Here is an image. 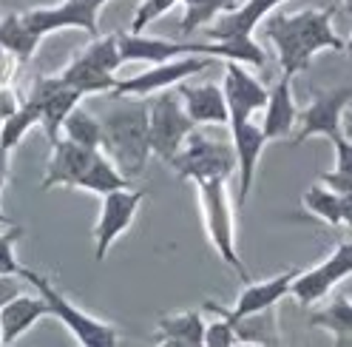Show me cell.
Returning a JSON list of instances; mask_svg holds the SVG:
<instances>
[{
  "instance_id": "obj_39",
  "label": "cell",
  "mask_w": 352,
  "mask_h": 347,
  "mask_svg": "<svg viewBox=\"0 0 352 347\" xmlns=\"http://www.w3.org/2000/svg\"><path fill=\"white\" fill-rule=\"evenodd\" d=\"M9 154L12 151L6 145H0V188H3L6 180H9Z\"/></svg>"
},
{
  "instance_id": "obj_40",
  "label": "cell",
  "mask_w": 352,
  "mask_h": 347,
  "mask_svg": "<svg viewBox=\"0 0 352 347\" xmlns=\"http://www.w3.org/2000/svg\"><path fill=\"white\" fill-rule=\"evenodd\" d=\"M77 3H82L85 9H91V12H100L108 3V0H77Z\"/></svg>"
},
{
  "instance_id": "obj_18",
  "label": "cell",
  "mask_w": 352,
  "mask_h": 347,
  "mask_svg": "<svg viewBox=\"0 0 352 347\" xmlns=\"http://www.w3.org/2000/svg\"><path fill=\"white\" fill-rule=\"evenodd\" d=\"M233 132V151H236V171H239V205H245L253 188V174L258 168L261 151L270 140L264 137L261 125H256L253 120H241V123H230Z\"/></svg>"
},
{
  "instance_id": "obj_31",
  "label": "cell",
  "mask_w": 352,
  "mask_h": 347,
  "mask_svg": "<svg viewBox=\"0 0 352 347\" xmlns=\"http://www.w3.org/2000/svg\"><path fill=\"white\" fill-rule=\"evenodd\" d=\"M219 319H213L210 324H205V344L208 347H233L241 341L239 336V324L233 319H228L225 313H216Z\"/></svg>"
},
{
  "instance_id": "obj_34",
  "label": "cell",
  "mask_w": 352,
  "mask_h": 347,
  "mask_svg": "<svg viewBox=\"0 0 352 347\" xmlns=\"http://www.w3.org/2000/svg\"><path fill=\"white\" fill-rule=\"evenodd\" d=\"M321 182L329 185L338 193H352V171H329V174H321Z\"/></svg>"
},
{
  "instance_id": "obj_8",
  "label": "cell",
  "mask_w": 352,
  "mask_h": 347,
  "mask_svg": "<svg viewBox=\"0 0 352 347\" xmlns=\"http://www.w3.org/2000/svg\"><path fill=\"white\" fill-rule=\"evenodd\" d=\"M213 60L216 57H208V54H182V57L157 63V66H151L148 72H142L137 77L117 80L111 94L114 97H151L162 89H170V85H179L185 77L205 72Z\"/></svg>"
},
{
  "instance_id": "obj_36",
  "label": "cell",
  "mask_w": 352,
  "mask_h": 347,
  "mask_svg": "<svg viewBox=\"0 0 352 347\" xmlns=\"http://www.w3.org/2000/svg\"><path fill=\"white\" fill-rule=\"evenodd\" d=\"M17 293H23V279L20 276H6V273H0V308L6 305V302Z\"/></svg>"
},
{
  "instance_id": "obj_10",
  "label": "cell",
  "mask_w": 352,
  "mask_h": 347,
  "mask_svg": "<svg viewBox=\"0 0 352 347\" xmlns=\"http://www.w3.org/2000/svg\"><path fill=\"white\" fill-rule=\"evenodd\" d=\"M142 200H145V191H131V188L108 191L102 197L100 220L94 225V259L97 262H102L108 251H111V245L134 225V216H137Z\"/></svg>"
},
{
  "instance_id": "obj_9",
  "label": "cell",
  "mask_w": 352,
  "mask_h": 347,
  "mask_svg": "<svg viewBox=\"0 0 352 347\" xmlns=\"http://www.w3.org/2000/svg\"><path fill=\"white\" fill-rule=\"evenodd\" d=\"M349 100H352V85H341V89H333V92H316L313 103L298 112L301 132L293 137V145H301L310 137H327V140L341 137L344 112Z\"/></svg>"
},
{
  "instance_id": "obj_16",
  "label": "cell",
  "mask_w": 352,
  "mask_h": 347,
  "mask_svg": "<svg viewBox=\"0 0 352 347\" xmlns=\"http://www.w3.org/2000/svg\"><path fill=\"white\" fill-rule=\"evenodd\" d=\"M100 12L85 9L77 0H63L60 6H43V9H32L23 14L26 26L37 34V37H46L52 32L60 29H82L91 37H100V23H97Z\"/></svg>"
},
{
  "instance_id": "obj_15",
  "label": "cell",
  "mask_w": 352,
  "mask_h": 347,
  "mask_svg": "<svg viewBox=\"0 0 352 347\" xmlns=\"http://www.w3.org/2000/svg\"><path fill=\"white\" fill-rule=\"evenodd\" d=\"M222 89H225L228 108H230V123L253 120L258 112H264L267 97H270V89H264L250 72H245V63H236V60H225Z\"/></svg>"
},
{
  "instance_id": "obj_43",
  "label": "cell",
  "mask_w": 352,
  "mask_h": 347,
  "mask_svg": "<svg viewBox=\"0 0 352 347\" xmlns=\"http://www.w3.org/2000/svg\"><path fill=\"white\" fill-rule=\"evenodd\" d=\"M346 54H349V60H352V37H349V43H346Z\"/></svg>"
},
{
  "instance_id": "obj_3",
  "label": "cell",
  "mask_w": 352,
  "mask_h": 347,
  "mask_svg": "<svg viewBox=\"0 0 352 347\" xmlns=\"http://www.w3.org/2000/svg\"><path fill=\"white\" fill-rule=\"evenodd\" d=\"M17 276L23 279V282H29V285L49 302V308H52V316H57L65 328L72 330V336L82 344V347H114L117 341H120V333H117V328L114 324H108V322H100V319H94V316H88V313H82L72 299H65L52 282L43 276V273H37V271H32V268H23L20 265V271H17Z\"/></svg>"
},
{
  "instance_id": "obj_1",
  "label": "cell",
  "mask_w": 352,
  "mask_h": 347,
  "mask_svg": "<svg viewBox=\"0 0 352 347\" xmlns=\"http://www.w3.org/2000/svg\"><path fill=\"white\" fill-rule=\"evenodd\" d=\"M267 37L278 52L284 74L307 72L313 54L321 49L344 52L346 43L333 29V9H304L296 14H273L267 20Z\"/></svg>"
},
{
  "instance_id": "obj_21",
  "label": "cell",
  "mask_w": 352,
  "mask_h": 347,
  "mask_svg": "<svg viewBox=\"0 0 352 347\" xmlns=\"http://www.w3.org/2000/svg\"><path fill=\"white\" fill-rule=\"evenodd\" d=\"M296 123H298V108L293 103V74H281L278 83L270 89L267 105H264L261 132L267 140H287Z\"/></svg>"
},
{
  "instance_id": "obj_37",
  "label": "cell",
  "mask_w": 352,
  "mask_h": 347,
  "mask_svg": "<svg viewBox=\"0 0 352 347\" xmlns=\"http://www.w3.org/2000/svg\"><path fill=\"white\" fill-rule=\"evenodd\" d=\"M17 108H20V103H17L14 92L9 89V85H0V123H3L6 117H12Z\"/></svg>"
},
{
  "instance_id": "obj_25",
  "label": "cell",
  "mask_w": 352,
  "mask_h": 347,
  "mask_svg": "<svg viewBox=\"0 0 352 347\" xmlns=\"http://www.w3.org/2000/svg\"><path fill=\"white\" fill-rule=\"evenodd\" d=\"M40 40L29 26L23 14H9L6 20H0V49H6L9 54H14L17 63H29L32 54L37 52Z\"/></svg>"
},
{
  "instance_id": "obj_41",
  "label": "cell",
  "mask_w": 352,
  "mask_h": 347,
  "mask_svg": "<svg viewBox=\"0 0 352 347\" xmlns=\"http://www.w3.org/2000/svg\"><path fill=\"white\" fill-rule=\"evenodd\" d=\"M344 137L352 140V112H344Z\"/></svg>"
},
{
  "instance_id": "obj_4",
  "label": "cell",
  "mask_w": 352,
  "mask_h": 347,
  "mask_svg": "<svg viewBox=\"0 0 352 347\" xmlns=\"http://www.w3.org/2000/svg\"><path fill=\"white\" fill-rule=\"evenodd\" d=\"M120 66H122V57L117 46V34H105V37H94L91 46L82 49L60 72V80L65 85H72V89H77L82 97L108 94V92H114V85L120 80L114 77Z\"/></svg>"
},
{
  "instance_id": "obj_5",
  "label": "cell",
  "mask_w": 352,
  "mask_h": 347,
  "mask_svg": "<svg viewBox=\"0 0 352 347\" xmlns=\"http://www.w3.org/2000/svg\"><path fill=\"white\" fill-rule=\"evenodd\" d=\"M228 180H202L196 182L199 188V202H202V213H205V228L210 236V245L216 248L219 259L225 265H230L241 282H250L248 268L241 265L239 251H236V225H233V208L228 200Z\"/></svg>"
},
{
  "instance_id": "obj_7",
  "label": "cell",
  "mask_w": 352,
  "mask_h": 347,
  "mask_svg": "<svg viewBox=\"0 0 352 347\" xmlns=\"http://www.w3.org/2000/svg\"><path fill=\"white\" fill-rule=\"evenodd\" d=\"M182 180H228L236 171V151L233 143H213L202 134L190 132L185 145L179 148L170 162H168Z\"/></svg>"
},
{
  "instance_id": "obj_44",
  "label": "cell",
  "mask_w": 352,
  "mask_h": 347,
  "mask_svg": "<svg viewBox=\"0 0 352 347\" xmlns=\"http://www.w3.org/2000/svg\"><path fill=\"white\" fill-rule=\"evenodd\" d=\"M346 3H349V6H352V0H346Z\"/></svg>"
},
{
  "instance_id": "obj_20",
  "label": "cell",
  "mask_w": 352,
  "mask_h": 347,
  "mask_svg": "<svg viewBox=\"0 0 352 347\" xmlns=\"http://www.w3.org/2000/svg\"><path fill=\"white\" fill-rule=\"evenodd\" d=\"M43 316H52L49 302L37 296H26L17 293L12 296L3 308H0V344H14L26 330L34 328V322H40Z\"/></svg>"
},
{
  "instance_id": "obj_2",
  "label": "cell",
  "mask_w": 352,
  "mask_h": 347,
  "mask_svg": "<svg viewBox=\"0 0 352 347\" xmlns=\"http://www.w3.org/2000/svg\"><path fill=\"white\" fill-rule=\"evenodd\" d=\"M120 103L102 114V151L128 180L140 177L151 154L148 100L117 97Z\"/></svg>"
},
{
  "instance_id": "obj_26",
  "label": "cell",
  "mask_w": 352,
  "mask_h": 347,
  "mask_svg": "<svg viewBox=\"0 0 352 347\" xmlns=\"http://www.w3.org/2000/svg\"><path fill=\"white\" fill-rule=\"evenodd\" d=\"M63 137H69L82 148L102 151V120H97L91 112H85L82 105H74L69 117L63 120Z\"/></svg>"
},
{
  "instance_id": "obj_11",
  "label": "cell",
  "mask_w": 352,
  "mask_h": 347,
  "mask_svg": "<svg viewBox=\"0 0 352 347\" xmlns=\"http://www.w3.org/2000/svg\"><path fill=\"white\" fill-rule=\"evenodd\" d=\"M298 276V268H290V271H284L273 279H264V282H245V291L239 293L236 299V305L233 308H222V305H216V302H205V311L210 313H225L228 319H233L236 324L239 322H245V319H253L264 311H273L278 305V299H284L290 293V285H293V279Z\"/></svg>"
},
{
  "instance_id": "obj_38",
  "label": "cell",
  "mask_w": 352,
  "mask_h": 347,
  "mask_svg": "<svg viewBox=\"0 0 352 347\" xmlns=\"http://www.w3.org/2000/svg\"><path fill=\"white\" fill-rule=\"evenodd\" d=\"M341 225L352 228V193H341Z\"/></svg>"
},
{
  "instance_id": "obj_14",
  "label": "cell",
  "mask_w": 352,
  "mask_h": 347,
  "mask_svg": "<svg viewBox=\"0 0 352 347\" xmlns=\"http://www.w3.org/2000/svg\"><path fill=\"white\" fill-rule=\"evenodd\" d=\"M117 46L122 63H165L182 54H208L213 57V43H176V40H162V37H145L142 32H128L117 34Z\"/></svg>"
},
{
  "instance_id": "obj_6",
  "label": "cell",
  "mask_w": 352,
  "mask_h": 347,
  "mask_svg": "<svg viewBox=\"0 0 352 347\" xmlns=\"http://www.w3.org/2000/svg\"><path fill=\"white\" fill-rule=\"evenodd\" d=\"M148 128H151V154H157L162 162H170L185 145L188 134L196 132V123L185 112L179 92L170 94L168 89H162L151 94L148 100Z\"/></svg>"
},
{
  "instance_id": "obj_23",
  "label": "cell",
  "mask_w": 352,
  "mask_h": 347,
  "mask_svg": "<svg viewBox=\"0 0 352 347\" xmlns=\"http://www.w3.org/2000/svg\"><path fill=\"white\" fill-rule=\"evenodd\" d=\"M157 341L170 344V347H199L205 344V322L199 311H185L162 316L157 324Z\"/></svg>"
},
{
  "instance_id": "obj_19",
  "label": "cell",
  "mask_w": 352,
  "mask_h": 347,
  "mask_svg": "<svg viewBox=\"0 0 352 347\" xmlns=\"http://www.w3.org/2000/svg\"><path fill=\"white\" fill-rule=\"evenodd\" d=\"M185 112L190 114V120L196 125H228L230 123V108H228V97L225 89L216 83H205V85H188L185 80L176 85Z\"/></svg>"
},
{
  "instance_id": "obj_35",
  "label": "cell",
  "mask_w": 352,
  "mask_h": 347,
  "mask_svg": "<svg viewBox=\"0 0 352 347\" xmlns=\"http://www.w3.org/2000/svg\"><path fill=\"white\" fill-rule=\"evenodd\" d=\"M336 145V168L338 171H352V140L349 137H336L333 140Z\"/></svg>"
},
{
  "instance_id": "obj_42",
  "label": "cell",
  "mask_w": 352,
  "mask_h": 347,
  "mask_svg": "<svg viewBox=\"0 0 352 347\" xmlns=\"http://www.w3.org/2000/svg\"><path fill=\"white\" fill-rule=\"evenodd\" d=\"M0 225H12V216H6L3 211H0Z\"/></svg>"
},
{
  "instance_id": "obj_12",
  "label": "cell",
  "mask_w": 352,
  "mask_h": 347,
  "mask_svg": "<svg viewBox=\"0 0 352 347\" xmlns=\"http://www.w3.org/2000/svg\"><path fill=\"white\" fill-rule=\"evenodd\" d=\"M344 276H352V242H341L313 271H298V276L290 285V293L301 302V305H316V302L324 299Z\"/></svg>"
},
{
  "instance_id": "obj_32",
  "label": "cell",
  "mask_w": 352,
  "mask_h": 347,
  "mask_svg": "<svg viewBox=\"0 0 352 347\" xmlns=\"http://www.w3.org/2000/svg\"><path fill=\"white\" fill-rule=\"evenodd\" d=\"M179 0H142L140 9L134 12V20H131V32H145L153 20H160L162 14H168Z\"/></svg>"
},
{
  "instance_id": "obj_30",
  "label": "cell",
  "mask_w": 352,
  "mask_h": 347,
  "mask_svg": "<svg viewBox=\"0 0 352 347\" xmlns=\"http://www.w3.org/2000/svg\"><path fill=\"white\" fill-rule=\"evenodd\" d=\"M304 208L316 213L318 220L329 222V225H341V193L333 191L329 185L318 182V185H310L304 191Z\"/></svg>"
},
{
  "instance_id": "obj_13",
  "label": "cell",
  "mask_w": 352,
  "mask_h": 347,
  "mask_svg": "<svg viewBox=\"0 0 352 347\" xmlns=\"http://www.w3.org/2000/svg\"><path fill=\"white\" fill-rule=\"evenodd\" d=\"M29 97L40 105V125H43V132H46L49 143H54L63 134V120L69 117V112L74 105H80V100H82V94L77 89H72V85H65L60 80V74L37 77Z\"/></svg>"
},
{
  "instance_id": "obj_29",
  "label": "cell",
  "mask_w": 352,
  "mask_h": 347,
  "mask_svg": "<svg viewBox=\"0 0 352 347\" xmlns=\"http://www.w3.org/2000/svg\"><path fill=\"white\" fill-rule=\"evenodd\" d=\"M37 123H40V105L32 97H26V103L20 105L12 117H6L3 123H0V145L14 151L17 143L23 140L32 132V125H37Z\"/></svg>"
},
{
  "instance_id": "obj_17",
  "label": "cell",
  "mask_w": 352,
  "mask_h": 347,
  "mask_svg": "<svg viewBox=\"0 0 352 347\" xmlns=\"http://www.w3.org/2000/svg\"><path fill=\"white\" fill-rule=\"evenodd\" d=\"M97 151L91 148H82L77 143H72L69 137H57L52 143V160L46 165V177H43V191H52L57 185H65V188H77L80 177L88 171V165L94 162Z\"/></svg>"
},
{
  "instance_id": "obj_22",
  "label": "cell",
  "mask_w": 352,
  "mask_h": 347,
  "mask_svg": "<svg viewBox=\"0 0 352 347\" xmlns=\"http://www.w3.org/2000/svg\"><path fill=\"white\" fill-rule=\"evenodd\" d=\"M287 3V0H245L241 6L233 12L219 14L210 23V37L213 40H228V37H241V34H253V29L261 23V17L273 12L276 6Z\"/></svg>"
},
{
  "instance_id": "obj_27",
  "label": "cell",
  "mask_w": 352,
  "mask_h": 347,
  "mask_svg": "<svg viewBox=\"0 0 352 347\" xmlns=\"http://www.w3.org/2000/svg\"><path fill=\"white\" fill-rule=\"evenodd\" d=\"M179 3H185V14L179 20L182 34L199 32L202 26H210L219 14L236 9V0H179Z\"/></svg>"
},
{
  "instance_id": "obj_33",
  "label": "cell",
  "mask_w": 352,
  "mask_h": 347,
  "mask_svg": "<svg viewBox=\"0 0 352 347\" xmlns=\"http://www.w3.org/2000/svg\"><path fill=\"white\" fill-rule=\"evenodd\" d=\"M23 225H9L6 233H0V273H6V276H17L20 265H17V259H14V245L17 240L23 236Z\"/></svg>"
},
{
  "instance_id": "obj_28",
  "label": "cell",
  "mask_w": 352,
  "mask_h": 347,
  "mask_svg": "<svg viewBox=\"0 0 352 347\" xmlns=\"http://www.w3.org/2000/svg\"><path fill=\"white\" fill-rule=\"evenodd\" d=\"M313 328H324V330H333L338 344L352 341V305L346 296H338L333 305H327L324 311L310 316Z\"/></svg>"
},
{
  "instance_id": "obj_24",
  "label": "cell",
  "mask_w": 352,
  "mask_h": 347,
  "mask_svg": "<svg viewBox=\"0 0 352 347\" xmlns=\"http://www.w3.org/2000/svg\"><path fill=\"white\" fill-rule=\"evenodd\" d=\"M131 180L125 177V174L114 165V160L102 154V151H97L94 162L88 165V171L80 177L77 188L80 191H88V193H100V197H105L108 191H117V188H128Z\"/></svg>"
}]
</instances>
